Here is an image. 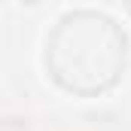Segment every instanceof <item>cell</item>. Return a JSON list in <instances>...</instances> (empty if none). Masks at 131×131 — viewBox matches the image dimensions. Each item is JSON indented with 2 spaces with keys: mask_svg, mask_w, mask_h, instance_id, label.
Segmentation results:
<instances>
[{
  "mask_svg": "<svg viewBox=\"0 0 131 131\" xmlns=\"http://www.w3.org/2000/svg\"><path fill=\"white\" fill-rule=\"evenodd\" d=\"M49 73L73 95H101L125 67V34L101 12H70L58 21L46 52Z\"/></svg>",
  "mask_w": 131,
  "mask_h": 131,
  "instance_id": "6da1fadb",
  "label": "cell"
},
{
  "mask_svg": "<svg viewBox=\"0 0 131 131\" xmlns=\"http://www.w3.org/2000/svg\"><path fill=\"white\" fill-rule=\"evenodd\" d=\"M21 3H25V6H37L40 0H21Z\"/></svg>",
  "mask_w": 131,
  "mask_h": 131,
  "instance_id": "7a4b0ae2",
  "label": "cell"
},
{
  "mask_svg": "<svg viewBox=\"0 0 131 131\" xmlns=\"http://www.w3.org/2000/svg\"><path fill=\"white\" fill-rule=\"evenodd\" d=\"M125 9H128V12H131V0H125Z\"/></svg>",
  "mask_w": 131,
  "mask_h": 131,
  "instance_id": "3957f363",
  "label": "cell"
}]
</instances>
